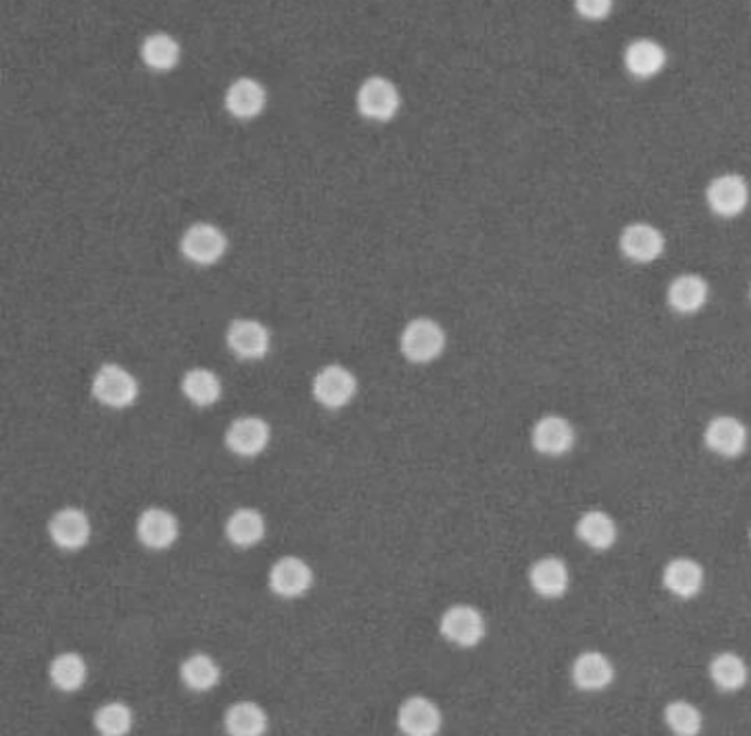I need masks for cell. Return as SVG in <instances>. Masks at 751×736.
I'll list each match as a JSON object with an SVG mask.
<instances>
[{
  "instance_id": "cell-20",
  "label": "cell",
  "mask_w": 751,
  "mask_h": 736,
  "mask_svg": "<svg viewBox=\"0 0 751 736\" xmlns=\"http://www.w3.org/2000/svg\"><path fill=\"white\" fill-rule=\"evenodd\" d=\"M665 299L674 314L692 316L705 307L710 299V284L699 274H682L667 284Z\"/></svg>"
},
{
  "instance_id": "cell-17",
  "label": "cell",
  "mask_w": 751,
  "mask_h": 736,
  "mask_svg": "<svg viewBox=\"0 0 751 736\" xmlns=\"http://www.w3.org/2000/svg\"><path fill=\"white\" fill-rule=\"evenodd\" d=\"M622 254L639 265L654 263L665 250V237L650 224H631L620 234Z\"/></svg>"
},
{
  "instance_id": "cell-24",
  "label": "cell",
  "mask_w": 751,
  "mask_h": 736,
  "mask_svg": "<svg viewBox=\"0 0 751 736\" xmlns=\"http://www.w3.org/2000/svg\"><path fill=\"white\" fill-rule=\"evenodd\" d=\"M225 111H228L237 119H254L258 117L267 106V91L265 87L254 78H239L234 80L228 91H225Z\"/></svg>"
},
{
  "instance_id": "cell-3",
  "label": "cell",
  "mask_w": 751,
  "mask_h": 736,
  "mask_svg": "<svg viewBox=\"0 0 751 736\" xmlns=\"http://www.w3.org/2000/svg\"><path fill=\"white\" fill-rule=\"evenodd\" d=\"M228 248H230V241L228 237H225V232L218 226L207 224V220H196V224L186 228L179 241L181 256L196 267L216 265L225 254H228Z\"/></svg>"
},
{
  "instance_id": "cell-18",
  "label": "cell",
  "mask_w": 751,
  "mask_h": 736,
  "mask_svg": "<svg viewBox=\"0 0 751 736\" xmlns=\"http://www.w3.org/2000/svg\"><path fill=\"white\" fill-rule=\"evenodd\" d=\"M225 736H265L269 732L267 710L252 699H239L222 712Z\"/></svg>"
},
{
  "instance_id": "cell-28",
  "label": "cell",
  "mask_w": 751,
  "mask_h": 736,
  "mask_svg": "<svg viewBox=\"0 0 751 736\" xmlns=\"http://www.w3.org/2000/svg\"><path fill=\"white\" fill-rule=\"evenodd\" d=\"M710 680L721 693H738L749 680L747 661L738 652L723 650L710 661Z\"/></svg>"
},
{
  "instance_id": "cell-34",
  "label": "cell",
  "mask_w": 751,
  "mask_h": 736,
  "mask_svg": "<svg viewBox=\"0 0 751 736\" xmlns=\"http://www.w3.org/2000/svg\"><path fill=\"white\" fill-rule=\"evenodd\" d=\"M749 301H751V287H749Z\"/></svg>"
},
{
  "instance_id": "cell-19",
  "label": "cell",
  "mask_w": 751,
  "mask_h": 736,
  "mask_svg": "<svg viewBox=\"0 0 751 736\" xmlns=\"http://www.w3.org/2000/svg\"><path fill=\"white\" fill-rule=\"evenodd\" d=\"M49 684L64 695L80 693L89 680L87 657L78 650H62L49 661Z\"/></svg>"
},
{
  "instance_id": "cell-1",
  "label": "cell",
  "mask_w": 751,
  "mask_h": 736,
  "mask_svg": "<svg viewBox=\"0 0 751 736\" xmlns=\"http://www.w3.org/2000/svg\"><path fill=\"white\" fill-rule=\"evenodd\" d=\"M91 395L106 408L124 410L137 402L139 382L122 364L106 361L98 368L96 376H93Z\"/></svg>"
},
{
  "instance_id": "cell-25",
  "label": "cell",
  "mask_w": 751,
  "mask_h": 736,
  "mask_svg": "<svg viewBox=\"0 0 751 736\" xmlns=\"http://www.w3.org/2000/svg\"><path fill=\"white\" fill-rule=\"evenodd\" d=\"M267 534V521L254 507H237L225 521V538L237 549H252L260 545Z\"/></svg>"
},
{
  "instance_id": "cell-5",
  "label": "cell",
  "mask_w": 751,
  "mask_h": 736,
  "mask_svg": "<svg viewBox=\"0 0 751 736\" xmlns=\"http://www.w3.org/2000/svg\"><path fill=\"white\" fill-rule=\"evenodd\" d=\"M438 633L457 648H476L487 635V622L476 607L453 605L441 613Z\"/></svg>"
},
{
  "instance_id": "cell-26",
  "label": "cell",
  "mask_w": 751,
  "mask_h": 736,
  "mask_svg": "<svg viewBox=\"0 0 751 736\" xmlns=\"http://www.w3.org/2000/svg\"><path fill=\"white\" fill-rule=\"evenodd\" d=\"M665 49L650 38H637L624 49L626 71L637 80H652L665 68Z\"/></svg>"
},
{
  "instance_id": "cell-30",
  "label": "cell",
  "mask_w": 751,
  "mask_h": 736,
  "mask_svg": "<svg viewBox=\"0 0 751 736\" xmlns=\"http://www.w3.org/2000/svg\"><path fill=\"white\" fill-rule=\"evenodd\" d=\"M139 55L143 60V64L153 71H173L179 60H181V45L175 36L166 34V31H157V34H148L139 47Z\"/></svg>"
},
{
  "instance_id": "cell-6",
  "label": "cell",
  "mask_w": 751,
  "mask_h": 736,
  "mask_svg": "<svg viewBox=\"0 0 751 736\" xmlns=\"http://www.w3.org/2000/svg\"><path fill=\"white\" fill-rule=\"evenodd\" d=\"M311 395L322 408L342 410L357 395V378L342 364H327L314 376Z\"/></svg>"
},
{
  "instance_id": "cell-32",
  "label": "cell",
  "mask_w": 751,
  "mask_h": 736,
  "mask_svg": "<svg viewBox=\"0 0 751 736\" xmlns=\"http://www.w3.org/2000/svg\"><path fill=\"white\" fill-rule=\"evenodd\" d=\"M663 721L674 736H699L703 729V714L690 701H670L663 710Z\"/></svg>"
},
{
  "instance_id": "cell-21",
  "label": "cell",
  "mask_w": 751,
  "mask_h": 736,
  "mask_svg": "<svg viewBox=\"0 0 751 736\" xmlns=\"http://www.w3.org/2000/svg\"><path fill=\"white\" fill-rule=\"evenodd\" d=\"M179 680L190 693L205 695V693H212L220 684L222 669L218 664V659L212 657L209 652L194 650L181 659Z\"/></svg>"
},
{
  "instance_id": "cell-29",
  "label": "cell",
  "mask_w": 751,
  "mask_h": 736,
  "mask_svg": "<svg viewBox=\"0 0 751 736\" xmlns=\"http://www.w3.org/2000/svg\"><path fill=\"white\" fill-rule=\"evenodd\" d=\"M181 393L192 406L209 408L222 397V384H220V378L214 371H209V368L196 366L183 373Z\"/></svg>"
},
{
  "instance_id": "cell-8",
  "label": "cell",
  "mask_w": 751,
  "mask_h": 736,
  "mask_svg": "<svg viewBox=\"0 0 751 736\" xmlns=\"http://www.w3.org/2000/svg\"><path fill=\"white\" fill-rule=\"evenodd\" d=\"M271 444V426L256 415L237 417L225 430V446L237 457L254 459Z\"/></svg>"
},
{
  "instance_id": "cell-13",
  "label": "cell",
  "mask_w": 751,
  "mask_h": 736,
  "mask_svg": "<svg viewBox=\"0 0 751 736\" xmlns=\"http://www.w3.org/2000/svg\"><path fill=\"white\" fill-rule=\"evenodd\" d=\"M705 199L710 210L716 216L734 218L742 214L749 203V183L744 181L742 175H736V173L718 175L710 181L705 190Z\"/></svg>"
},
{
  "instance_id": "cell-9",
  "label": "cell",
  "mask_w": 751,
  "mask_h": 736,
  "mask_svg": "<svg viewBox=\"0 0 751 736\" xmlns=\"http://www.w3.org/2000/svg\"><path fill=\"white\" fill-rule=\"evenodd\" d=\"M402 736H438L443 729V712L425 695L406 697L395 716Z\"/></svg>"
},
{
  "instance_id": "cell-23",
  "label": "cell",
  "mask_w": 751,
  "mask_h": 736,
  "mask_svg": "<svg viewBox=\"0 0 751 736\" xmlns=\"http://www.w3.org/2000/svg\"><path fill=\"white\" fill-rule=\"evenodd\" d=\"M530 584L534 594L545 600H558L562 598L571 586V573L562 558L545 556L536 560L530 569Z\"/></svg>"
},
{
  "instance_id": "cell-33",
  "label": "cell",
  "mask_w": 751,
  "mask_h": 736,
  "mask_svg": "<svg viewBox=\"0 0 751 736\" xmlns=\"http://www.w3.org/2000/svg\"><path fill=\"white\" fill-rule=\"evenodd\" d=\"M573 5L584 21H604L613 12V0H573Z\"/></svg>"
},
{
  "instance_id": "cell-10",
  "label": "cell",
  "mask_w": 751,
  "mask_h": 736,
  "mask_svg": "<svg viewBox=\"0 0 751 736\" xmlns=\"http://www.w3.org/2000/svg\"><path fill=\"white\" fill-rule=\"evenodd\" d=\"M51 543L62 551H80L91 541V519L80 507H62L47 523Z\"/></svg>"
},
{
  "instance_id": "cell-31",
  "label": "cell",
  "mask_w": 751,
  "mask_h": 736,
  "mask_svg": "<svg viewBox=\"0 0 751 736\" xmlns=\"http://www.w3.org/2000/svg\"><path fill=\"white\" fill-rule=\"evenodd\" d=\"M93 727L100 736H130L135 727V712L126 701H104L93 712Z\"/></svg>"
},
{
  "instance_id": "cell-7",
  "label": "cell",
  "mask_w": 751,
  "mask_h": 736,
  "mask_svg": "<svg viewBox=\"0 0 751 736\" xmlns=\"http://www.w3.org/2000/svg\"><path fill=\"white\" fill-rule=\"evenodd\" d=\"M402 109V96L393 80L372 76L357 91V111L370 122H391Z\"/></svg>"
},
{
  "instance_id": "cell-27",
  "label": "cell",
  "mask_w": 751,
  "mask_h": 736,
  "mask_svg": "<svg viewBox=\"0 0 751 736\" xmlns=\"http://www.w3.org/2000/svg\"><path fill=\"white\" fill-rule=\"evenodd\" d=\"M575 534L586 547L595 551H607L618 541V523L613 521L611 513L602 509H588L577 519Z\"/></svg>"
},
{
  "instance_id": "cell-14",
  "label": "cell",
  "mask_w": 751,
  "mask_h": 736,
  "mask_svg": "<svg viewBox=\"0 0 751 736\" xmlns=\"http://www.w3.org/2000/svg\"><path fill=\"white\" fill-rule=\"evenodd\" d=\"M703 439H705V446L714 455L725 459H736L747 451L749 432L740 419L731 415H718L710 419V423L705 426Z\"/></svg>"
},
{
  "instance_id": "cell-2",
  "label": "cell",
  "mask_w": 751,
  "mask_h": 736,
  "mask_svg": "<svg viewBox=\"0 0 751 736\" xmlns=\"http://www.w3.org/2000/svg\"><path fill=\"white\" fill-rule=\"evenodd\" d=\"M447 344L445 329L432 320V318H412L402 335H399V351L402 355L412 364H430L436 357L443 355Z\"/></svg>"
},
{
  "instance_id": "cell-4",
  "label": "cell",
  "mask_w": 751,
  "mask_h": 736,
  "mask_svg": "<svg viewBox=\"0 0 751 736\" xmlns=\"http://www.w3.org/2000/svg\"><path fill=\"white\" fill-rule=\"evenodd\" d=\"M267 584L273 596L282 600H297L311 592L316 584V573H314V567L305 558L289 554L278 558L269 567Z\"/></svg>"
},
{
  "instance_id": "cell-35",
  "label": "cell",
  "mask_w": 751,
  "mask_h": 736,
  "mask_svg": "<svg viewBox=\"0 0 751 736\" xmlns=\"http://www.w3.org/2000/svg\"><path fill=\"white\" fill-rule=\"evenodd\" d=\"M749 538H751V528H749Z\"/></svg>"
},
{
  "instance_id": "cell-15",
  "label": "cell",
  "mask_w": 751,
  "mask_h": 736,
  "mask_svg": "<svg viewBox=\"0 0 751 736\" xmlns=\"http://www.w3.org/2000/svg\"><path fill=\"white\" fill-rule=\"evenodd\" d=\"M571 680L573 686L584 693L607 690L615 682V667L604 652L584 650L573 661Z\"/></svg>"
},
{
  "instance_id": "cell-11",
  "label": "cell",
  "mask_w": 751,
  "mask_h": 736,
  "mask_svg": "<svg viewBox=\"0 0 751 736\" xmlns=\"http://www.w3.org/2000/svg\"><path fill=\"white\" fill-rule=\"evenodd\" d=\"M139 545L150 551H166L179 541V519L166 507H145L135 523Z\"/></svg>"
},
{
  "instance_id": "cell-16",
  "label": "cell",
  "mask_w": 751,
  "mask_h": 736,
  "mask_svg": "<svg viewBox=\"0 0 751 736\" xmlns=\"http://www.w3.org/2000/svg\"><path fill=\"white\" fill-rule=\"evenodd\" d=\"M532 446L538 455L562 457L575 446V430L560 415H545L532 428Z\"/></svg>"
},
{
  "instance_id": "cell-12",
  "label": "cell",
  "mask_w": 751,
  "mask_h": 736,
  "mask_svg": "<svg viewBox=\"0 0 751 736\" xmlns=\"http://www.w3.org/2000/svg\"><path fill=\"white\" fill-rule=\"evenodd\" d=\"M225 342L232 355L245 361L263 359L271 348V333L269 329L254 318H237L230 322L228 331H225Z\"/></svg>"
},
{
  "instance_id": "cell-22",
  "label": "cell",
  "mask_w": 751,
  "mask_h": 736,
  "mask_svg": "<svg viewBox=\"0 0 751 736\" xmlns=\"http://www.w3.org/2000/svg\"><path fill=\"white\" fill-rule=\"evenodd\" d=\"M661 582L674 598L690 600L701 594V588L705 584V571L692 558H672L663 567Z\"/></svg>"
}]
</instances>
